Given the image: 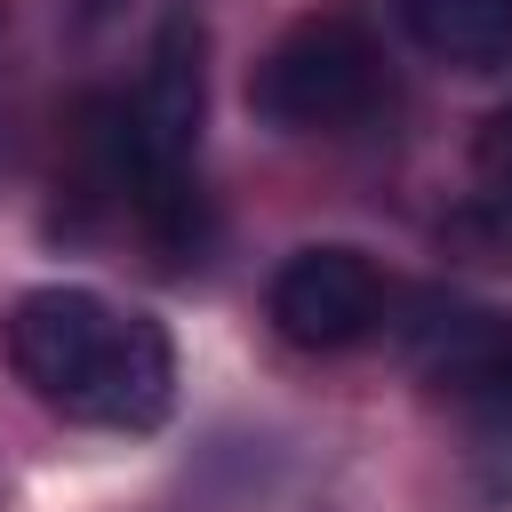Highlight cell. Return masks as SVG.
<instances>
[{
    "label": "cell",
    "instance_id": "cell-1",
    "mask_svg": "<svg viewBox=\"0 0 512 512\" xmlns=\"http://www.w3.org/2000/svg\"><path fill=\"white\" fill-rule=\"evenodd\" d=\"M8 360L72 424L96 432H152L176 400V344L152 312H128L96 288H32L8 312Z\"/></svg>",
    "mask_w": 512,
    "mask_h": 512
},
{
    "label": "cell",
    "instance_id": "cell-2",
    "mask_svg": "<svg viewBox=\"0 0 512 512\" xmlns=\"http://www.w3.org/2000/svg\"><path fill=\"white\" fill-rule=\"evenodd\" d=\"M392 104V72L384 48L360 16L320 8L296 16L248 72V112L280 136H352Z\"/></svg>",
    "mask_w": 512,
    "mask_h": 512
},
{
    "label": "cell",
    "instance_id": "cell-3",
    "mask_svg": "<svg viewBox=\"0 0 512 512\" xmlns=\"http://www.w3.org/2000/svg\"><path fill=\"white\" fill-rule=\"evenodd\" d=\"M272 328L296 344V352H352V344H368L376 328H384V304H392V288H384V272H376V256L368 248H352V240H312V248H296L280 272H272Z\"/></svg>",
    "mask_w": 512,
    "mask_h": 512
},
{
    "label": "cell",
    "instance_id": "cell-4",
    "mask_svg": "<svg viewBox=\"0 0 512 512\" xmlns=\"http://www.w3.org/2000/svg\"><path fill=\"white\" fill-rule=\"evenodd\" d=\"M432 384L448 400H472V408H496L512 416V320L496 312H456L432 328Z\"/></svg>",
    "mask_w": 512,
    "mask_h": 512
},
{
    "label": "cell",
    "instance_id": "cell-5",
    "mask_svg": "<svg viewBox=\"0 0 512 512\" xmlns=\"http://www.w3.org/2000/svg\"><path fill=\"white\" fill-rule=\"evenodd\" d=\"M408 40L456 72H496L512 64V0H392Z\"/></svg>",
    "mask_w": 512,
    "mask_h": 512
},
{
    "label": "cell",
    "instance_id": "cell-6",
    "mask_svg": "<svg viewBox=\"0 0 512 512\" xmlns=\"http://www.w3.org/2000/svg\"><path fill=\"white\" fill-rule=\"evenodd\" d=\"M456 232L472 248H488L496 264H512V104L488 112L472 136V200H464Z\"/></svg>",
    "mask_w": 512,
    "mask_h": 512
},
{
    "label": "cell",
    "instance_id": "cell-7",
    "mask_svg": "<svg viewBox=\"0 0 512 512\" xmlns=\"http://www.w3.org/2000/svg\"><path fill=\"white\" fill-rule=\"evenodd\" d=\"M0 24H8V0H0Z\"/></svg>",
    "mask_w": 512,
    "mask_h": 512
}]
</instances>
